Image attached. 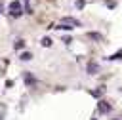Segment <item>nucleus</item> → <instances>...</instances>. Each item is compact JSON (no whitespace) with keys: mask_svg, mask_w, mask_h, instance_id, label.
<instances>
[{"mask_svg":"<svg viewBox=\"0 0 122 120\" xmlns=\"http://www.w3.org/2000/svg\"><path fill=\"white\" fill-rule=\"evenodd\" d=\"M10 11H11V15H13V17H17V15H21V13H23V8H21V2H19V0H13V2H10Z\"/></svg>","mask_w":122,"mask_h":120,"instance_id":"1","label":"nucleus"},{"mask_svg":"<svg viewBox=\"0 0 122 120\" xmlns=\"http://www.w3.org/2000/svg\"><path fill=\"white\" fill-rule=\"evenodd\" d=\"M97 110H99V112H103V114H105V112H111V103L101 99V101L97 103Z\"/></svg>","mask_w":122,"mask_h":120,"instance_id":"2","label":"nucleus"},{"mask_svg":"<svg viewBox=\"0 0 122 120\" xmlns=\"http://www.w3.org/2000/svg\"><path fill=\"white\" fill-rule=\"evenodd\" d=\"M97 70H99V65L95 61H90L88 63V74H97Z\"/></svg>","mask_w":122,"mask_h":120,"instance_id":"3","label":"nucleus"},{"mask_svg":"<svg viewBox=\"0 0 122 120\" xmlns=\"http://www.w3.org/2000/svg\"><path fill=\"white\" fill-rule=\"evenodd\" d=\"M63 23L65 25H72V27H80V21L74 19V17H63Z\"/></svg>","mask_w":122,"mask_h":120,"instance_id":"4","label":"nucleus"},{"mask_svg":"<svg viewBox=\"0 0 122 120\" xmlns=\"http://www.w3.org/2000/svg\"><path fill=\"white\" fill-rule=\"evenodd\" d=\"M23 76H25V82H27V86H32V84L36 82V78H34V76H32L30 72H25Z\"/></svg>","mask_w":122,"mask_h":120,"instance_id":"5","label":"nucleus"},{"mask_svg":"<svg viewBox=\"0 0 122 120\" xmlns=\"http://www.w3.org/2000/svg\"><path fill=\"white\" fill-rule=\"evenodd\" d=\"M86 36H88V38H92V40H97V42H101V40H103V34H99V32H88Z\"/></svg>","mask_w":122,"mask_h":120,"instance_id":"6","label":"nucleus"},{"mask_svg":"<svg viewBox=\"0 0 122 120\" xmlns=\"http://www.w3.org/2000/svg\"><path fill=\"white\" fill-rule=\"evenodd\" d=\"M30 59H32V53H29V51L21 53V61H30Z\"/></svg>","mask_w":122,"mask_h":120,"instance_id":"7","label":"nucleus"},{"mask_svg":"<svg viewBox=\"0 0 122 120\" xmlns=\"http://www.w3.org/2000/svg\"><path fill=\"white\" fill-rule=\"evenodd\" d=\"M109 59H111V61H118V59H122V50H120V51H116V53H112Z\"/></svg>","mask_w":122,"mask_h":120,"instance_id":"8","label":"nucleus"},{"mask_svg":"<svg viewBox=\"0 0 122 120\" xmlns=\"http://www.w3.org/2000/svg\"><path fill=\"white\" fill-rule=\"evenodd\" d=\"M13 46H15V50H21V48H23V46H25V40H21V38H17V40H15V44H13Z\"/></svg>","mask_w":122,"mask_h":120,"instance_id":"9","label":"nucleus"},{"mask_svg":"<svg viewBox=\"0 0 122 120\" xmlns=\"http://www.w3.org/2000/svg\"><path fill=\"white\" fill-rule=\"evenodd\" d=\"M55 29H61V30H72L74 27H69V25H65V23H61V25H57Z\"/></svg>","mask_w":122,"mask_h":120,"instance_id":"10","label":"nucleus"},{"mask_svg":"<svg viewBox=\"0 0 122 120\" xmlns=\"http://www.w3.org/2000/svg\"><path fill=\"white\" fill-rule=\"evenodd\" d=\"M42 46L50 48V46H51V38H48V36H46V38H42Z\"/></svg>","mask_w":122,"mask_h":120,"instance_id":"11","label":"nucleus"},{"mask_svg":"<svg viewBox=\"0 0 122 120\" xmlns=\"http://www.w3.org/2000/svg\"><path fill=\"white\" fill-rule=\"evenodd\" d=\"M101 93H103V90H95V91H92V95H95V97H101Z\"/></svg>","mask_w":122,"mask_h":120,"instance_id":"12","label":"nucleus"},{"mask_svg":"<svg viewBox=\"0 0 122 120\" xmlns=\"http://www.w3.org/2000/svg\"><path fill=\"white\" fill-rule=\"evenodd\" d=\"M76 6H78V8H82V6H84V0H76Z\"/></svg>","mask_w":122,"mask_h":120,"instance_id":"13","label":"nucleus"},{"mask_svg":"<svg viewBox=\"0 0 122 120\" xmlns=\"http://www.w3.org/2000/svg\"><path fill=\"white\" fill-rule=\"evenodd\" d=\"M0 10H2V6H0Z\"/></svg>","mask_w":122,"mask_h":120,"instance_id":"14","label":"nucleus"}]
</instances>
